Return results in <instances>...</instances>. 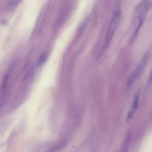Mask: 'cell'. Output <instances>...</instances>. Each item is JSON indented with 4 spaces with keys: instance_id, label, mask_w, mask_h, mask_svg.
Returning a JSON list of instances; mask_svg holds the SVG:
<instances>
[{
    "instance_id": "9",
    "label": "cell",
    "mask_w": 152,
    "mask_h": 152,
    "mask_svg": "<svg viewBox=\"0 0 152 152\" xmlns=\"http://www.w3.org/2000/svg\"><path fill=\"white\" fill-rule=\"evenodd\" d=\"M151 116H152V115H151Z\"/></svg>"
},
{
    "instance_id": "3",
    "label": "cell",
    "mask_w": 152,
    "mask_h": 152,
    "mask_svg": "<svg viewBox=\"0 0 152 152\" xmlns=\"http://www.w3.org/2000/svg\"><path fill=\"white\" fill-rule=\"evenodd\" d=\"M147 5L146 4H143L141 7V11L140 12V15H139V23H138V25L137 26V28H136V30H135V31L134 32L133 34L132 35V36L130 38L129 40V43H132L137 38V35L138 34V31L140 30V28H141V26L142 25V24L143 23L144 20V17L145 16V14L147 13Z\"/></svg>"
},
{
    "instance_id": "8",
    "label": "cell",
    "mask_w": 152,
    "mask_h": 152,
    "mask_svg": "<svg viewBox=\"0 0 152 152\" xmlns=\"http://www.w3.org/2000/svg\"><path fill=\"white\" fill-rule=\"evenodd\" d=\"M149 81L150 82H152V70H151V74L150 75V79H149Z\"/></svg>"
},
{
    "instance_id": "5",
    "label": "cell",
    "mask_w": 152,
    "mask_h": 152,
    "mask_svg": "<svg viewBox=\"0 0 152 152\" xmlns=\"http://www.w3.org/2000/svg\"><path fill=\"white\" fill-rule=\"evenodd\" d=\"M47 58V55L46 54H43L42 55L39 59L38 61H37V65H42L45 61H46V59Z\"/></svg>"
},
{
    "instance_id": "6",
    "label": "cell",
    "mask_w": 152,
    "mask_h": 152,
    "mask_svg": "<svg viewBox=\"0 0 152 152\" xmlns=\"http://www.w3.org/2000/svg\"><path fill=\"white\" fill-rule=\"evenodd\" d=\"M130 138H131V134H128L126 136V141L124 142V144L123 145V148H125L124 151H125L126 150V148H127L128 147V144H129V140H130Z\"/></svg>"
},
{
    "instance_id": "2",
    "label": "cell",
    "mask_w": 152,
    "mask_h": 152,
    "mask_svg": "<svg viewBox=\"0 0 152 152\" xmlns=\"http://www.w3.org/2000/svg\"><path fill=\"white\" fill-rule=\"evenodd\" d=\"M149 57V53L148 52H146L144 56H142L139 65H138L137 68L132 74V75L129 78L127 81V85L130 86L135 81H136L141 75V74L143 72V70L145 66V65L147 64V60Z\"/></svg>"
},
{
    "instance_id": "4",
    "label": "cell",
    "mask_w": 152,
    "mask_h": 152,
    "mask_svg": "<svg viewBox=\"0 0 152 152\" xmlns=\"http://www.w3.org/2000/svg\"><path fill=\"white\" fill-rule=\"evenodd\" d=\"M138 101H139V95L138 94H136L134 96V100L131 104V106L128 111L127 115V122H129L134 117L137 109L138 106Z\"/></svg>"
},
{
    "instance_id": "1",
    "label": "cell",
    "mask_w": 152,
    "mask_h": 152,
    "mask_svg": "<svg viewBox=\"0 0 152 152\" xmlns=\"http://www.w3.org/2000/svg\"><path fill=\"white\" fill-rule=\"evenodd\" d=\"M121 17V12L119 11H116L114 12L112 18L109 23L108 30L104 40V45L103 47V52L107 48L111 40L112 39L115 32L118 27Z\"/></svg>"
},
{
    "instance_id": "7",
    "label": "cell",
    "mask_w": 152,
    "mask_h": 152,
    "mask_svg": "<svg viewBox=\"0 0 152 152\" xmlns=\"http://www.w3.org/2000/svg\"><path fill=\"white\" fill-rule=\"evenodd\" d=\"M22 0H11V5L13 6H15L18 5Z\"/></svg>"
}]
</instances>
